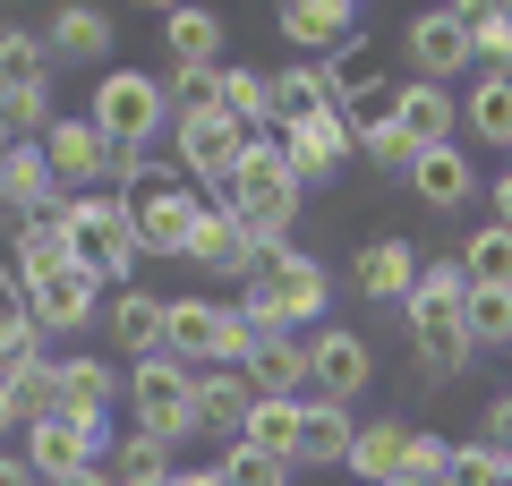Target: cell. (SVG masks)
<instances>
[{"label":"cell","mask_w":512,"mask_h":486,"mask_svg":"<svg viewBox=\"0 0 512 486\" xmlns=\"http://www.w3.org/2000/svg\"><path fill=\"white\" fill-rule=\"evenodd\" d=\"M487 205H495V222L512 231V171H504V180H487Z\"/></svg>","instance_id":"cell-51"},{"label":"cell","mask_w":512,"mask_h":486,"mask_svg":"<svg viewBox=\"0 0 512 486\" xmlns=\"http://www.w3.org/2000/svg\"><path fill=\"white\" fill-rule=\"evenodd\" d=\"M0 393H9V427H35V418H52V401H60V359L43 350V359L9 367V376H0Z\"/></svg>","instance_id":"cell-30"},{"label":"cell","mask_w":512,"mask_h":486,"mask_svg":"<svg viewBox=\"0 0 512 486\" xmlns=\"http://www.w3.org/2000/svg\"><path fill=\"white\" fill-rule=\"evenodd\" d=\"M9 145H18V137H9V128H0V154H9Z\"/></svg>","instance_id":"cell-57"},{"label":"cell","mask_w":512,"mask_h":486,"mask_svg":"<svg viewBox=\"0 0 512 486\" xmlns=\"http://www.w3.org/2000/svg\"><path fill=\"white\" fill-rule=\"evenodd\" d=\"M0 435H9V393H0Z\"/></svg>","instance_id":"cell-56"},{"label":"cell","mask_w":512,"mask_h":486,"mask_svg":"<svg viewBox=\"0 0 512 486\" xmlns=\"http://www.w3.org/2000/svg\"><path fill=\"white\" fill-rule=\"evenodd\" d=\"M359 162L376 171V180H410L419 145H410V128H402V120H376V128H359Z\"/></svg>","instance_id":"cell-40"},{"label":"cell","mask_w":512,"mask_h":486,"mask_svg":"<svg viewBox=\"0 0 512 486\" xmlns=\"http://www.w3.org/2000/svg\"><path fill=\"white\" fill-rule=\"evenodd\" d=\"M461 333H470V350H512V290H470Z\"/></svg>","instance_id":"cell-39"},{"label":"cell","mask_w":512,"mask_h":486,"mask_svg":"<svg viewBox=\"0 0 512 486\" xmlns=\"http://www.w3.org/2000/svg\"><path fill=\"white\" fill-rule=\"evenodd\" d=\"M282 162H291V180L299 188H325L333 171H342L350 154H359V128L342 120V111H325V120H299V128H282Z\"/></svg>","instance_id":"cell-15"},{"label":"cell","mask_w":512,"mask_h":486,"mask_svg":"<svg viewBox=\"0 0 512 486\" xmlns=\"http://www.w3.org/2000/svg\"><path fill=\"white\" fill-rule=\"evenodd\" d=\"M461 299H470L461 256H427L419 282H410V299H402V324H461Z\"/></svg>","instance_id":"cell-26"},{"label":"cell","mask_w":512,"mask_h":486,"mask_svg":"<svg viewBox=\"0 0 512 486\" xmlns=\"http://www.w3.org/2000/svg\"><path fill=\"white\" fill-rule=\"evenodd\" d=\"M111 43H120V26H111L103 0H60L52 18H43V52H52V69H103Z\"/></svg>","instance_id":"cell-14"},{"label":"cell","mask_w":512,"mask_h":486,"mask_svg":"<svg viewBox=\"0 0 512 486\" xmlns=\"http://www.w3.org/2000/svg\"><path fill=\"white\" fill-rule=\"evenodd\" d=\"M461 120H470V145L512 154V77H478L470 103H461Z\"/></svg>","instance_id":"cell-34"},{"label":"cell","mask_w":512,"mask_h":486,"mask_svg":"<svg viewBox=\"0 0 512 486\" xmlns=\"http://www.w3.org/2000/svg\"><path fill=\"white\" fill-rule=\"evenodd\" d=\"M393 120L410 128V145H453L461 103H453V86H427V77H410V86H393Z\"/></svg>","instance_id":"cell-27"},{"label":"cell","mask_w":512,"mask_h":486,"mask_svg":"<svg viewBox=\"0 0 512 486\" xmlns=\"http://www.w3.org/2000/svg\"><path fill=\"white\" fill-rule=\"evenodd\" d=\"M402 444H410V427L402 418H367L359 435H350V478H367V486H384V478H402Z\"/></svg>","instance_id":"cell-29"},{"label":"cell","mask_w":512,"mask_h":486,"mask_svg":"<svg viewBox=\"0 0 512 486\" xmlns=\"http://www.w3.org/2000/svg\"><path fill=\"white\" fill-rule=\"evenodd\" d=\"M402 52H410V77H427V86H453V77L470 69V26H461L453 9H427V18H410Z\"/></svg>","instance_id":"cell-16"},{"label":"cell","mask_w":512,"mask_h":486,"mask_svg":"<svg viewBox=\"0 0 512 486\" xmlns=\"http://www.w3.org/2000/svg\"><path fill=\"white\" fill-rule=\"evenodd\" d=\"M402 188H419V205H436V214H461V205H470V188H487V180L470 171V154H461V145H419V162H410Z\"/></svg>","instance_id":"cell-20"},{"label":"cell","mask_w":512,"mask_h":486,"mask_svg":"<svg viewBox=\"0 0 512 486\" xmlns=\"http://www.w3.org/2000/svg\"><path fill=\"white\" fill-rule=\"evenodd\" d=\"M111 444H120L111 418H86V427H69V418H35V427H26V469L52 486V478H69V469H103Z\"/></svg>","instance_id":"cell-12"},{"label":"cell","mask_w":512,"mask_h":486,"mask_svg":"<svg viewBox=\"0 0 512 486\" xmlns=\"http://www.w3.org/2000/svg\"><path fill=\"white\" fill-rule=\"evenodd\" d=\"M163 486H171V478H163Z\"/></svg>","instance_id":"cell-60"},{"label":"cell","mask_w":512,"mask_h":486,"mask_svg":"<svg viewBox=\"0 0 512 486\" xmlns=\"http://www.w3.org/2000/svg\"><path fill=\"white\" fill-rule=\"evenodd\" d=\"M333 111V86H325V69L316 60H291V69H274L265 77V128H299V120H325Z\"/></svg>","instance_id":"cell-18"},{"label":"cell","mask_w":512,"mask_h":486,"mask_svg":"<svg viewBox=\"0 0 512 486\" xmlns=\"http://www.w3.org/2000/svg\"><path fill=\"white\" fill-rule=\"evenodd\" d=\"M163 43H171V60L222 69V18H214V9H197V0H180V9L163 18Z\"/></svg>","instance_id":"cell-32"},{"label":"cell","mask_w":512,"mask_h":486,"mask_svg":"<svg viewBox=\"0 0 512 486\" xmlns=\"http://www.w3.org/2000/svg\"><path fill=\"white\" fill-rule=\"evenodd\" d=\"M52 86V52H43V26H0V94Z\"/></svg>","instance_id":"cell-33"},{"label":"cell","mask_w":512,"mask_h":486,"mask_svg":"<svg viewBox=\"0 0 512 486\" xmlns=\"http://www.w3.org/2000/svg\"><path fill=\"white\" fill-rule=\"evenodd\" d=\"M171 486H222V461H197V469H171Z\"/></svg>","instance_id":"cell-50"},{"label":"cell","mask_w":512,"mask_h":486,"mask_svg":"<svg viewBox=\"0 0 512 486\" xmlns=\"http://www.w3.org/2000/svg\"><path fill=\"white\" fill-rule=\"evenodd\" d=\"M248 410H256V384L239 376V367H205V376H197V435H214V444H239Z\"/></svg>","instance_id":"cell-23"},{"label":"cell","mask_w":512,"mask_h":486,"mask_svg":"<svg viewBox=\"0 0 512 486\" xmlns=\"http://www.w3.org/2000/svg\"><path fill=\"white\" fill-rule=\"evenodd\" d=\"M419 265H427V248H410V239H367L359 248V299L367 307H402L410 282H419Z\"/></svg>","instance_id":"cell-21"},{"label":"cell","mask_w":512,"mask_h":486,"mask_svg":"<svg viewBox=\"0 0 512 486\" xmlns=\"http://www.w3.org/2000/svg\"><path fill=\"white\" fill-rule=\"evenodd\" d=\"M299 469L282 452H256V444H222V486H291Z\"/></svg>","instance_id":"cell-41"},{"label":"cell","mask_w":512,"mask_h":486,"mask_svg":"<svg viewBox=\"0 0 512 486\" xmlns=\"http://www.w3.org/2000/svg\"><path fill=\"white\" fill-rule=\"evenodd\" d=\"M308 393L299 401H350L376 384V350H367V333H350V324H316L308 342Z\"/></svg>","instance_id":"cell-10"},{"label":"cell","mask_w":512,"mask_h":486,"mask_svg":"<svg viewBox=\"0 0 512 486\" xmlns=\"http://www.w3.org/2000/svg\"><path fill=\"white\" fill-rule=\"evenodd\" d=\"M60 197V180H52V162H43V145L35 137H18L9 154H0V214H43V205Z\"/></svg>","instance_id":"cell-25"},{"label":"cell","mask_w":512,"mask_h":486,"mask_svg":"<svg viewBox=\"0 0 512 486\" xmlns=\"http://www.w3.org/2000/svg\"><path fill=\"white\" fill-rule=\"evenodd\" d=\"M103 333L128 350V367L154 359V350H163V299H154V290H137V282L111 290V299H103Z\"/></svg>","instance_id":"cell-24"},{"label":"cell","mask_w":512,"mask_h":486,"mask_svg":"<svg viewBox=\"0 0 512 486\" xmlns=\"http://www.w3.org/2000/svg\"><path fill=\"white\" fill-rule=\"evenodd\" d=\"M478 444H495V452H512V384H504V393L487 401V435H478Z\"/></svg>","instance_id":"cell-48"},{"label":"cell","mask_w":512,"mask_h":486,"mask_svg":"<svg viewBox=\"0 0 512 486\" xmlns=\"http://www.w3.org/2000/svg\"><path fill=\"white\" fill-rule=\"evenodd\" d=\"M410 359H419V376L427 384H453V376H470V333L461 324H410Z\"/></svg>","instance_id":"cell-31"},{"label":"cell","mask_w":512,"mask_h":486,"mask_svg":"<svg viewBox=\"0 0 512 486\" xmlns=\"http://www.w3.org/2000/svg\"><path fill=\"white\" fill-rule=\"evenodd\" d=\"M35 145H43V162H52V180L69 188V197H94V188H103V171H111V137L86 120V111H60V120L43 128Z\"/></svg>","instance_id":"cell-13"},{"label":"cell","mask_w":512,"mask_h":486,"mask_svg":"<svg viewBox=\"0 0 512 486\" xmlns=\"http://www.w3.org/2000/svg\"><path fill=\"white\" fill-rule=\"evenodd\" d=\"M137 9H163V18H171V9H180V0H137Z\"/></svg>","instance_id":"cell-55"},{"label":"cell","mask_w":512,"mask_h":486,"mask_svg":"<svg viewBox=\"0 0 512 486\" xmlns=\"http://www.w3.org/2000/svg\"><path fill=\"white\" fill-rule=\"evenodd\" d=\"M453 469V435H436V427H410V444H402V478H444Z\"/></svg>","instance_id":"cell-45"},{"label":"cell","mask_w":512,"mask_h":486,"mask_svg":"<svg viewBox=\"0 0 512 486\" xmlns=\"http://www.w3.org/2000/svg\"><path fill=\"white\" fill-rule=\"evenodd\" d=\"M128 427L154 444H188L197 435V367H180L171 350L128 367Z\"/></svg>","instance_id":"cell-6"},{"label":"cell","mask_w":512,"mask_h":486,"mask_svg":"<svg viewBox=\"0 0 512 486\" xmlns=\"http://www.w3.org/2000/svg\"><path fill=\"white\" fill-rule=\"evenodd\" d=\"M299 197H308V188L291 180V162H282L274 137H248V154L231 162V180L214 188V205H222V214H231L248 239H291Z\"/></svg>","instance_id":"cell-2"},{"label":"cell","mask_w":512,"mask_h":486,"mask_svg":"<svg viewBox=\"0 0 512 486\" xmlns=\"http://www.w3.org/2000/svg\"><path fill=\"white\" fill-rule=\"evenodd\" d=\"M239 316L256 333H299V324H316L325 316V265L299 239H256V265L239 282Z\"/></svg>","instance_id":"cell-1"},{"label":"cell","mask_w":512,"mask_h":486,"mask_svg":"<svg viewBox=\"0 0 512 486\" xmlns=\"http://www.w3.org/2000/svg\"><path fill=\"white\" fill-rule=\"evenodd\" d=\"M274 26H282V43H291V52H333V43L350 35L325 0H274Z\"/></svg>","instance_id":"cell-35"},{"label":"cell","mask_w":512,"mask_h":486,"mask_svg":"<svg viewBox=\"0 0 512 486\" xmlns=\"http://www.w3.org/2000/svg\"><path fill=\"white\" fill-rule=\"evenodd\" d=\"M384 486H419V478H384Z\"/></svg>","instance_id":"cell-58"},{"label":"cell","mask_w":512,"mask_h":486,"mask_svg":"<svg viewBox=\"0 0 512 486\" xmlns=\"http://www.w3.org/2000/svg\"><path fill=\"white\" fill-rule=\"evenodd\" d=\"M470 60H478V77H512V9L470 18Z\"/></svg>","instance_id":"cell-44"},{"label":"cell","mask_w":512,"mask_h":486,"mask_svg":"<svg viewBox=\"0 0 512 486\" xmlns=\"http://www.w3.org/2000/svg\"><path fill=\"white\" fill-rule=\"evenodd\" d=\"M487 9H512V0H453V18L470 26V18H487Z\"/></svg>","instance_id":"cell-52"},{"label":"cell","mask_w":512,"mask_h":486,"mask_svg":"<svg viewBox=\"0 0 512 486\" xmlns=\"http://www.w3.org/2000/svg\"><path fill=\"white\" fill-rule=\"evenodd\" d=\"M0 128H9V137H43V128H52V86L0 94Z\"/></svg>","instance_id":"cell-46"},{"label":"cell","mask_w":512,"mask_h":486,"mask_svg":"<svg viewBox=\"0 0 512 486\" xmlns=\"http://www.w3.org/2000/svg\"><path fill=\"white\" fill-rule=\"evenodd\" d=\"M239 444L282 452V461H291V444H299V393H256V410H248V427H239Z\"/></svg>","instance_id":"cell-36"},{"label":"cell","mask_w":512,"mask_h":486,"mask_svg":"<svg viewBox=\"0 0 512 486\" xmlns=\"http://www.w3.org/2000/svg\"><path fill=\"white\" fill-rule=\"evenodd\" d=\"M350 401H299V444H291V469H342L350 461Z\"/></svg>","instance_id":"cell-19"},{"label":"cell","mask_w":512,"mask_h":486,"mask_svg":"<svg viewBox=\"0 0 512 486\" xmlns=\"http://www.w3.org/2000/svg\"><path fill=\"white\" fill-rule=\"evenodd\" d=\"M214 111L256 137V128H265V69H222V103Z\"/></svg>","instance_id":"cell-42"},{"label":"cell","mask_w":512,"mask_h":486,"mask_svg":"<svg viewBox=\"0 0 512 486\" xmlns=\"http://www.w3.org/2000/svg\"><path fill=\"white\" fill-rule=\"evenodd\" d=\"M325 9H333L342 26H359V9H367V0H325Z\"/></svg>","instance_id":"cell-54"},{"label":"cell","mask_w":512,"mask_h":486,"mask_svg":"<svg viewBox=\"0 0 512 486\" xmlns=\"http://www.w3.org/2000/svg\"><path fill=\"white\" fill-rule=\"evenodd\" d=\"M0 486H43V478L26 469V452H0Z\"/></svg>","instance_id":"cell-49"},{"label":"cell","mask_w":512,"mask_h":486,"mask_svg":"<svg viewBox=\"0 0 512 486\" xmlns=\"http://www.w3.org/2000/svg\"><path fill=\"white\" fill-rule=\"evenodd\" d=\"M52 486H111V469H69V478H52Z\"/></svg>","instance_id":"cell-53"},{"label":"cell","mask_w":512,"mask_h":486,"mask_svg":"<svg viewBox=\"0 0 512 486\" xmlns=\"http://www.w3.org/2000/svg\"><path fill=\"white\" fill-rule=\"evenodd\" d=\"M111 486H163L171 478V444H154V435H137L128 427V444H111Z\"/></svg>","instance_id":"cell-38"},{"label":"cell","mask_w":512,"mask_h":486,"mask_svg":"<svg viewBox=\"0 0 512 486\" xmlns=\"http://www.w3.org/2000/svg\"><path fill=\"white\" fill-rule=\"evenodd\" d=\"M316 69H325L333 111H342L350 128H376V120H393V77H384V52L359 35V26H350V35L333 43V52L316 60Z\"/></svg>","instance_id":"cell-8"},{"label":"cell","mask_w":512,"mask_h":486,"mask_svg":"<svg viewBox=\"0 0 512 486\" xmlns=\"http://www.w3.org/2000/svg\"><path fill=\"white\" fill-rule=\"evenodd\" d=\"M111 401H120V367L111 359H60V401L52 418H69V427H86V418H111Z\"/></svg>","instance_id":"cell-22"},{"label":"cell","mask_w":512,"mask_h":486,"mask_svg":"<svg viewBox=\"0 0 512 486\" xmlns=\"http://www.w3.org/2000/svg\"><path fill=\"white\" fill-rule=\"evenodd\" d=\"M239 154H248V128H231L222 111H171V162H180V180L222 188Z\"/></svg>","instance_id":"cell-11"},{"label":"cell","mask_w":512,"mask_h":486,"mask_svg":"<svg viewBox=\"0 0 512 486\" xmlns=\"http://www.w3.org/2000/svg\"><path fill=\"white\" fill-rule=\"evenodd\" d=\"M180 265H197L205 282H248L256 239L239 231V222L222 214V205H205V214H197V231H188V256H180Z\"/></svg>","instance_id":"cell-17"},{"label":"cell","mask_w":512,"mask_h":486,"mask_svg":"<svg viewBox=\"0 0 512 486\" xmlns=\"http://www.w3.org/2000/svg\"><path fill=\"white\" fill-rule=\"evenodd\" d=\"M495 469H504V452H495V444H453V469L427 478V486H495Z\"/></svg>","instance_id":"cell-47"},{"label":"cell","mask_w":512,"mask_h":486,"mask_svg":"<svg viewBox=\"0 0 512 486\" xmlns=\"http://www.w3.org/2000/svg\"><path fill=\"white\" fill-rule=\"evenodd\" d=\"M86 120L103 128L111 145H154V137L171 128L163 77H146V69H103V77H94V103H86Z\"/></svg>","instance_id":"cell-7"},{"label":"cell","mask_w":512,"mask_h":486,"mask_svg":"<svg viewBox=\"0 0 512 486\" xmlns=\"http://www.w3.org/2000/svg\"><path fill=\"white\" fill-rule=\"evenodd\" d=\"M239 376H248L256 393H308V350H299V333H256L248 359H239Z\"/></svg>","instance_id":"cell-28"},{"label":"cell","mask_w":512,"mask_h":486,"mask_svg":"<svg viewBox=\"0 0 512 486\" xmlns=\"http://www.w3.org/2000/svg\"><path fill=\"white\" fill-rule=\"evenodd\" d=\"M163 103H171V111H214V103H222V69L171 60V69H163Z\"/></svg>","instance_id":"cell-43"},{"label":"cell","mask_w":512,"mask_h":486,"mask_svg":"<svg viewBox=\"0 0 512 486\" xmlns=\"http://www.w3.org/2000/svg\"><path fill=\"white\" fill-rule=\"evenodd\" d=\"M128 214H137L146 256H171V265H180L188 231H197V214H205V197H197V180H180V162H163L146 188H128Z\"/></svg>","instance_id":"cell-9"},{"label":"cell","mask_w":512,"mask_h":486,"mask_svg":"<svg viewBox=\"0 0 512 486\" xmlns=\"http://www.w3.org/2000/svg\"><path fill=\"white\" fill-rule=\"evenodd\" d=\"M0 290H18L43 333H86V324H103V282L77 256H26L18 265V256L0 248Z\"/></svg>","instance_id":"cell-3"},{"label":"cell","mask_w":512,"mask_h":486,"mask_svg":"<svg viewBox=\"0 0 512 486\" xmlns=\"http://www.w3.org/2000/svg\"><path fill=\"white\" fill-rule=\"evenodd\" d=\"M504 171H512V154H504Z\"/></svg>","instance_id":"cell-59"},{"label":"cell","mask_w":512,"mask_h":486,"mask_svg":"<svg viewBox=\"0 0 512 486\" xmlns=\"http://www.w3.org/2000/svg\"><path fill=\"white\" fill-rule=\"evenodd\" d=\"M256 342V324L239 316V299H163V350L180 367H239Z\"/></svg>","instance_id":"cell-5"},{"label":"cell","mask_w":512,"mask_h":486,"mask_svg":"<svg viewBox=\"0 0 512 486\" xmlns=\"http://www.w3.org/2000/svg\"><path fill=\"white\" fill-rule=\"evenodd\" d=\"M69 256H77V265H86L103 290H128V282H137V265H146V239H137L128 197H111V188L69 197Z\"/></svg>","instance_id":"cell-4"},{"label":"cell","mask_w":512,"mask_h":486,"mask_svg":"<svg viewBox=\"0 0 512 486\" xmlns=\"http://www.w3.org/2000/svg\"><path fill=\"white\" fill-rule=\"evenodd\" d=\"M461 273H470V290H512V231H504V222H478V231H470Z\"/></svg>","instance_id":"cell-37"}]
</instances>
